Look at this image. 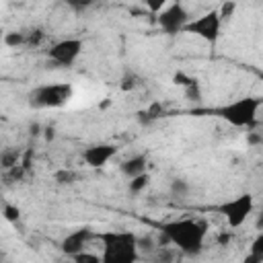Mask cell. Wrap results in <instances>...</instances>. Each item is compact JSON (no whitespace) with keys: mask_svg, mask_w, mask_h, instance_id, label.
Here are the masks:
<instances>
[{"mask_svg":"<svg viewBox=\"0 0 263 263\" xmlns=\"http://www.w3.org/2000/svg\"><path fill=\"white\" fill-rule=\"evenodd\" d=\"M146 168H148V158H146V154L129 156V158H125V160L119 164L121 175H123V177H127V179H136V177L144 175V173H146Z\"/></svg>","mask_w":263,"mask_h":263,"instance_id":"obj_11","label":"cell"},{"mask_svg":"<svg viewBox=\"0 0 263 263\" xmlns=\"http://www.w3.org/2000/svg\"><path fill=\"white\" fill-rule=\"evenodd\" d=\"M168 191H171V195H173V197H177V199H185V197L191 193V183H189L187 179L177 177V179H173V181H171Z\"/></svg>","mask_w":263,"mask_h":263,"instance_id":"obj_13","label":"cell"},{"mask_svg":"<svg viewBox=\"0 0 263 263\" xmlns=\"http://www.w3.org/2000/svg\"><path fill=\"white\" fill-rule=\"evenodd\" d=\"M82 47H84V41H82L80 37H66V39L53 43V45L47 49V58H49L53 64L68 68V66H72V64L80 58Z\"/></svg>","mask_w":263,"mask_h":263,"instance_id":"obj_7","label":"cell"},{"mask_svg":"<svg viewBox=\"0 0 263 263\" xmlns=\"http://www.w3.org/2000/svg\"><path fill=\"white\" fill-rule=\"evenodd\" d=\"M185 31L193 33V35H197L203 41L214 45L218 41V37H220V31H222V21L218 16V10H210V12L201 14V16H197L195 21H189Z\"/></svg>","mask_w":263,"mask_h":263,"instance_id":"obj_8","label":"cell"},{"mask_svg":"<svg viewBox=\"0 0 263 263\" xmlns=\"http://www.w3.org/2000/svg\"><path fill=\"white\" fill-rule=\"evenodd\" d=\"M53 136H55V134H53V127H45V138H47V140H53Z\"/></svg>","mask_w":263,"mask_h":263,"instance_id":"obj_28","label":"cell"},{"mask_svg":"<svg viewBox=\"0 0 263 263\" xmlns=\"http://www.w3.org/2000/svg\"><path fill=\"white\" fill-rule=\"evenodd\" d=\"M90 238H92V230L88 226H82V228H76L70 234H66L62 238V242H60V249H62L64 255L74 257V255H78V253L84 251V247L88 245Z\"/></svg>","mask_w":263,"mask_h":263,"instance_id":"obj_10","label":"cell"},{"mask_svg":"<svg viewBox=\"0 0 263 263\" xmlns=\"http://www.w3.org/2000/svg\"><path fill=\"white\" fill-rule=\"evenodd\" d=\"M43 39V31L41 29H33L31 33H25V45H39Z\"/></svg>","mask_w":263,"mask_h":263,"instance_id":"obj_23","label":"cell"},{"mask_svg":"<svg viewBox=\"0 0 263 263\" xmlns=\"http://www.w3.org/2000/svg\"><path fill=\"white\" fill-rule=\"evenodd\" d=\"M138 86H142V78H140L136 72L127 70V72L121 76V84H119V88L125 90V92H129V90H136Z\"/></svg>","mask_w":263,"mask_h":263,"instance_id":"obj_14","label":"cell"},{"mask_svg":"<svg viewBox=\"0 0 263 263\" xmlns=\"http://www.w3.org/2000/svg\"><path fill=\"white\" fill-rule=\"evenodd\" d=\"M16 164H21V152L16 148H4L0 152V166L4 171H10L14 168Z\"/></svg>","mask_w":263,"mask_h":263,"instance_id":"obj_12","label":"cell"},{"mask_svg":"<svg viewBox=\"0 0 263 263\" xmlns=\"http://www.w3.org/2000/svg\"><path fill=\"white\" fill-rule=\"evenodd\" d=\"M55 181L60 185H70V183L76 181V173L74 171H58L55 173Z\"/></svg>","mask_w":263,"mask_h":263,"instance_id":"obj_22","label":"cell"},{"mask_svg":"<svg viewBox=\"0 0 263 263\" xmlns=\"http://www.w3.org/2000/svg\"><path fill=\"white\" fill-rule=\"evenodd\" d=\"M242 263H263V253H255V251H251V253L245 257Z\"/></svg>","mask_w":263,"mask_h":263,"instance_id":"obj_26","label":"cell"},{"mask_svg":"<svg viewBox=\"0 0 263 263\" xmlns=\"http://www.w3.org/2000/svg\"><path fill=\"white\" fill-rule=\"evenodd\" d=\"M115 154H117V146L115 144H92V146H86L82 150V160L90 168H101Z\"/></svg>","mask_w":263,"mask_h":263,"instance_id":"obj_9","label":"cell"},{"mask_svg":"<svg viewBox=\"0 0 263 263\" xmlns=\"http://www.w3.org/2000/svg\"><path fill=\"white\" fill-rule=\"evenodd\" d=\"M2 216H4L8 222L16 224L18 218H21V210H18L16 205H12V203H2Z\"/></svg>","mask_w":263,"mask_h":263,"instance_id":"obj_18","label":"cell"},{"mask_svg":"<svg viewBox=\"0 0 263 263\" xmlns=\"http://www.w3.org/2000/svg\"><path fill=\"white\" fill-rule=\"evenodd\" d=\"M236 2H224L220 8H218V16H220V21L224 23V21H228V18H232L234 16V10H236Z\"/></svg>","mask_w":263,"mask_h":263,"instance_id":"obj_19","label":"cell"},{"mask_svg":"<svg viewBox=\"0 0 263 263\" xmlns=\"http://www.w3.org/2000/svg\"><path fill=\"white\" fill-rule=\"evenodd\" d=\"M247 142H249V144H261L263 138H261L257 132H249V134H247Z\"/></svg>","mask_w":263,"mask_h":263,"instance_id":"obj_27","label":"cell"},{"mask_svg":"<svg viewBox=\"0 0 263 263\" xmlns=\"http://www.w3.org/2000/svg\"><path fill=\"white\" fill-rule=\"evenodd\" d=\"M72 263H101V257L95 255V253L82 251V253H78V255L72 257Z\"/></svg>","mask_w":263,"mask_h":263,"instance_id":"obj_21","label":"cell"},{"mask_svg":"<svg viewBox=\"0 0 263 263\" xmlns=\"http://www.w3.org/2000/svg\"><path fill=\"white\" fill-rule=\"evenodd\" d=\"M183 92H185V97H187L189 101H193V103L201 99V86H199V82H197V80H193L189 86H185V88H183Z\"/></svg>","mask_w":263,"mask_h":263,"instance_id":"obj_20","label":"cell"},{"mask_svg":"<svg viewBox=\"0 0 263 263\" xmlns=\"http://www.w3.org/2000/svg\"><path fill=\"white\" fill-rule=\"evenodd\" d=\"M148 183H150L148 173H144V175H140L136 179H129V193H142L148 187Z\"/></svg>","mask_w":263,"mask_h":263,"instance_id":"obj_17","label":"cell"},{"mask_svg":"<svg viewBox=\"0 0 263 263\" xmlns=\"http://www.w3.org/2000/svg\"><path fill=\"white\" fill-rule=\"evenodd\" d=\"M103 242L101 263H136L138 261V236L129 230H107L99 234Z\"/></svg>","mask_w":263,"mask_h":263,"instance_id":"obj_2","label":"cell"},{"mask_svg":"<svg viewBox=\"0 0 263 263\" xmlns=\"http://www.w3.org/2000/svg\"><path fill=\"white\" fill-rule=\"evenodd\" d=\"M154 263H175L173 251H171V249H158V255H156Z\"/></svg>","mask_w":263,"mask_h":263,"instance_id":"obj_24","label":"cell"},{"mask_svg":"<svg viewBox=\"0 0 263 263\" xmlns=\"http://www.w3.org/2000/svg\"><path fill=\"white\" fill-rule=\"evenodd\" d=\"M4 45L6 47H21V45H25V33L23 31H8V33H4Z\"/></svg>","mask_w":263,"mask_h":263,"instance_id":"obj_16","label":"cell"},{"mask_svg":"<svg viewBox=\"0 0 263 263\" xmlns=\"http://www.w3.org/2000/svg\"><path fill=\"white\" fill-rule=\"evenodd\" d=\"M208 224L203 220H173L160 228V245H175L183 255H197L203 247Z\"/></svg>","mask_w":263,"mask_h":263,"instance_id":"obj_1","label":"cell"},{"mask_svg":"<svg viewBox=\"0 0 263 263\" xmlns=\"http://www.w3.org/2000/svg\"><path fill=\"white\" fill-rule=\"evenodd\" d=\"M261 107V99L257 97H242L232 103H226L214 109V115L222 117L234 127H253L257 123V113Z\"/></svg>","mask_w":263,"mask_h":263,"instance_id":"obj_3","label":"cell"},{"mask_svg":"<svg viewBox=\"0 0 263 263\" xmlns=\"http://www.w3.org/2000/svg\"><path fill=\"white\" fill-rule=\"evenodd\" d=\"M0 43H4V31L0 29Z\"/></svg>","mask_w":263,"mask_h":263,"instance_id":"obj_29","label":"cell"},{"mask_svg":"<svg viewBox=\"0 0 263 263\" xmlns=\"http://www.w3.org/2000/svg\"><path fill=\"white\" fill-rule=\"evenodd\" d=\"M72 84L68 82H53V84H41L35 86L29 92V105L33 109H55L64 107L72 99Z\"/></svg>","mask_w":263,"mask_h":263,"instance_id":"obj_4","label":"cell"},{"mask_svg":"<svg viewBox=\"0 0 263 263\" xmlns=\"http://www.w3.org/2000/svg\"><path fill=\"white\" fill-rule=\"evenodd\" d=\"M195 78H191V76H187L185 72H177L175 76H173V82L177 84V86H181V88H185V86H189L191 82H193Z\"/></svg>","mask_w":263,"mask_h":263,"instance_id":"obj_25","label":"cell"},{"mask_svg":"<svg viewBox=\"0 0 263 263\" xmlns=\"http://www.w3.org/2000/svg\"><path fill=\"white\" fill-rule=\"evenodd\" d=\"M156 21H158L160 29L166 35H177V33H183L185 31V27L191 21V16H189L187 8L181 2H171V4H166L156 14Z\"/></svg>","mask_w":263,"mask_h":263,"instance_id":"obj_6","label":"cell"},{"mask_svg":"<svg viewBox=\"0 0 263 263\" xmlns=\"http://www.w3.org/2000/svg\"><path fill=\"white\" fill-rule=\"evenodd\" d=\"M253 208H255V197L251 193H240L224 203H220L216 210L226 218L228 226L232 228H238L247 222V218L253 214Z\"/></svg>","mask_w":263,"mask_h":263,"instance_id":"obj_5","label":"cell"},{"mask_svg":"<svg viewBox=\"0 0 263 263\" xmlns=\"http://www.w3.org/2000/svg\"><path fill=\"white\" fill-rule=\"evenodd\" d=\"M160 117V105L158 103H154L152 107H148L146 111H140L138 113V119H140V123L142 125H150L154 119H158Z\"/></svg>","mask_w":263,"mask_h":263,"instance_id":"obj_15","label":"cell"}]
</instances>
